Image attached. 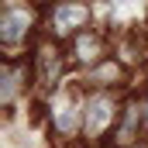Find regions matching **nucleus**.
<instances>
[{"label": "nucleus", "mask_w": 148, "mask_h": 148, "mask_svg": "<svg viewBox=\"0 0 148 148\" xmlns=\"http://www.w3.org/2000/svg\"><path fill=\"white\" fill-rule=\"evenodd\" d=\"M69 62H76V66H83V69H90V66H97L100 59H107L110 55V48H107V31L100 28H83L79 35L69 38Z\"/></svg>", "instance_id": "8"}, {"label": "nucleus", "mask_w": 148, "mask_h": 148, "mask_svg": "<svg viewBox=\"0 0 148 148\" xmlns=\"http://www.w3.org/2000/svg\"><path fill=\"white\" fill-rule=\"evenodd\" d=\"M145 127V107H141V100H124V110H121V121H117V127H114V141L110 148H131L138 145V131Z\"/></svg>", "instance_id": "10"}, {"label": "nucleus", "mask_w": 148, "mask_h": 148, "mask_svg": "<svg viewBox=\"0 0 148 148\" xmlns=\"http://www.w3.org/2000/svg\"><path fill=\"white\" fill-rule=\"evenodd\" d=\"M141 107H145V127H148V97L141 100Z\"/></svg>", "instance_id": "11"}, {"label": "nucleus", "mask_w": 148, "mask_h": 148, "mask_svg": "<svg viewBox=\"0 0 148 148\" xmlns=\"http://www.w3.org/2000/svg\"><path fill=\"white\" fill-rule=\"evenodd\" d=\"M83 83L66 79L52 93H45V121L59 141H76L83 138Z\"/></svg>", "instance_id": "1"}, {"label": "nucleus", "mask_w": 148, "mask_h": 148, "mask_svg": "<svg viewBox=\"0 0 148 148\" xmlns=\"http://www.w3.org/2000/svg\"><path fill=\"white\" fill-rule=\"evenodd\" d=\"M131 148H148V141H138V145H131Z\"/></svg>", "instance_id": "12"}, {"label": "nucleus", "mask_w": 148, "mask_h": 148, "mask_svg": "<svg viewBox=\"0 0 148 148\" xmlns=\"http://www.w3.org/2000/svg\"><path fill=\"white\" fill-rule=\"evenodd\" d=\"M124 110V100L110 90H86L83 100V138L90 145H100L107 134H114Z\"/></svg>", "instance_id": "2"}, {"label": "nucleus", "mask_w": 148, "mask_h": 148, "mask_svg": "<svg viewBox=\"0 0 148 148\" xmlns=\"http://www.w3.org/2000/svg\"><path fill=\"white\" fill-rule=\"evenodd\" d=\"M35 83V66H31V55L24 52V55H17V52H10L7 59H3V73H0V103H3V110L14 114V103H17V97L21 93H28V86Z\"/></svg>", "instance_id": "5"}, {"label": "nucleus", "mask_w": 148, "mask_h": 148, "mask_svg": "<svg viewBox=\"0 0 148 148\" xmlns=\"http://www.w3.org/2000/svg\"><path fill=\"white\" fill-rule=\"evenodd\" d=\"M35 24H38L35 7H28V3H7L3 14H0V45L7 52H17L21 45L31 41Z\"/></svg>", "instance_id": "6"}, {"label": "nucleus", "mask_w": 148, "mask_h": 148, "mask_svg": "<svg viewBox=\"0 0 148 148\" xmlns=\"http://www.w3.org/2000/svg\"><path fill=\"white\" fill-rule=\"evenodd\" d=\"M66 52L59 48V41L55 38H41L35 41V48H31V66H35V86L41 93H52L55 86H62L66 83Z\"/></svg>", "instance_id": "3"}, {"label": "nucleus", "mask_w": 148, "mask_h": 148, "mask_svg": "<svg viewBox=\"0 0 148 148\" xmlns=\"http://www.w3.org/2000/svg\"><path fill=\"white\" fill-rule=\"evenodd\" d=\"M93 7H86L83 0H55L45 14V35L55 41H69L83 28H90Z\"/></svg>", "instance_id": "4"}, {"label": "nucleus", "mask_w": 148, "mask_h": 148, "mask_svg": "<svg viewBox=\"0 0 148 148\" xmlns=\"http://www.w3.org/2000/svg\"><path fill=\"white\" fill-rule=\"evenodd\" d=\"M124 79H127V66L121 62V59H100L97 66H90V69H83L79 76V83L86 86V90H110V86H124Z\"/></svg>", "instance_id": "9"}, {"label": "nucleus", "mask_w": 148, "mask_h": 148, "mask_svg": "<svg viewBox=\"0 0 148 148\" xmlns=\"http://www.w3.org/2000/svg\"><path fill=\"white\" fill-rule=\"evenodd\" d=\"M145 10L148 0H97L93 14L100 17V28L110 35V31H134Z\"/></svg>", "instance_id": "7"}]
</instances>
